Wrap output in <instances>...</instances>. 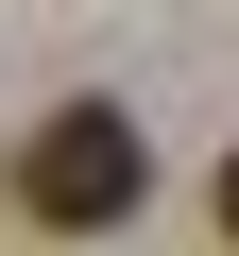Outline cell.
<instances>
[{
  "label": "cell",
  "mask_w": 239,
  "mask_h": 256,
  "mask_svg": "<svg viewBox=\"0 0 239 256\" xmlns=\"http://www.w3.org/2000/svg\"><path fill=\"white\" fill-rule=\"evenodd\" d=\"M137 188H154V154H137V120H120V102H52V120H34V154H18V205H34L52 239L137 222Z\"/></svg>",
  "instance_id": "6da1fadb"
},
{
  "label": "cell",
  "mask_w": 239,
  "mask_h": 256,
  "mask_svg": "<svg viewBox=\"0 0 239 256\" xmlns=\"http://www.w3.org/2000/svg\"><path fill=\"white\" fill-rule=\"evenodd\" d=\"M205 222H222V256H239V154H222V188H205Z\"/></svg>",
  "instance_id": "7a4b0ae2"
}]
</instances>
